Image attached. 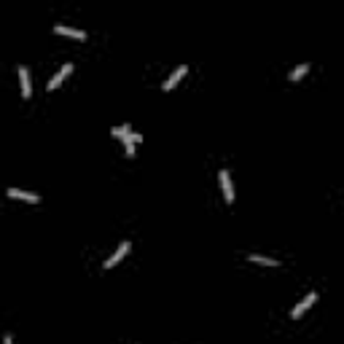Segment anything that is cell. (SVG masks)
<instances>
[{"instance_id": "obj_1", "label": "cell", "mask_w": 344, "mask_h": 344, "mask_svg": "<svg viewBox=\"0 0 344 344\" xmlns=\"http://www.w3.org/2000/svg\"><path fill=\"white\" fill-rule=\"evenodd\" d=\"M315 301H317V293H315V291L307 293V296H304V299H301V301H299V304H296V307L291 309V317H293V320H299V317H301L304 312H307V309H309Z\"/></svg>"}, {"instance_id": "obj_2", "label": "cell", "mask_w": 344, "mask_h": 344, "mask_svg": "<svg viewBox=\"0 0 344 344\" xmlns=\"http://www.w3.org/2000/svg\"><path fill=\"white\" fill-rule=\"evenodd\" d=\"M218 181H221V189H223V197H226V202H234V186H231V172L229 169H221L218 172Z\"/></svg>"}, {"instance_id": "obj_3", "label": "cell", "mask_w": 344, "mask_h": 344, "mask_svg": "<svg viewBox=\"0 0 344 344\" xmlns=\"http://www.w3.org/2000/svg\"><path fill=\"white\" fill-rule=\"evenodd\" d=\"M70 73H73V65H70V62H65V65L59 67V73H54V75L49 78V83H46V89H49V92H51V89H57V86H59L62 81H65V78H67Z\"/></svg>"}, {"instance_id": "obj_4", "label": "cell", "mask_w": 344, "mask_h": 344, "mask_svg": "<svg viewBox=\"0 0 344 344\" xmlns=\"http://www.w3.org/2000/svg\"><path fill=\"white\" fill-rule=\"evenodd\" d=\"M129 247H132L129 242H121V245H119V247L113 250V255H111V258H105V269H111V267H116V264H119L121 258H124V255L129 253Z\"/></svg>"}, {"instance_id": "obj_5", "label": "cell", "mask_w": 344, "mask_h": 344, "mask_svg": "<svg viewBox=\"0 0 344 344\" xmlns=\"http://www.w3.org/2000/svg\"><path fill=\"white\" fill-rule=\"evenodd\" d=\"M19 83H22V97H30V95H33V86H30V70L27 67H22L19 65Z\"/></svg>"}, {"instance_id": "obj_6", "label": "cell", "mask_w": 344, "mask_h": 344, "mask_svg": "<svg viewBox=\"0 0 344 344\" xmlns=\"http://www.w3.org/2000/svg\"><path fill=\"white\" fill-rule=\"evenodd\" d=\"M186 70H189V67H186V65H181V67L175 70V73H172V75L167 78V81L161 83V89H164V92H172V86H175V83H178V81H181V78L186 75Z\"/></svg>"}, {"instance_id": "obj_7", "label": "cell", "mask_w": 344, "mask_h": 344, "mask_svg": "<svg viewBox=\"0 0 344 344\" xmlns=\"http://www.w3.org/2000/svg\"><path fill=\"white\" fill-rule=\"evenodd\" d=\"M6 194H9L11 199H25V202H38V199H41L38 194H33V191H22V189H9Z\"/></svg>"}, {"instance_id": "obj_8", "label": "cell", "mask_w": 344, "mask_h": 344, "mask_svg": "<svg viewBox=\"0 0 344 344\" xmlns=\"http://www.w3.org/2000/svg\"><path fill=\"white\" fill-rule=\"evenodd\" d=\"M54 33H57V35H70V38H78V41H81V38H86L83 30H78V27H65V25H57V27H54Z\"/></svg>"}, {"instance_id": "obj_9", "label": "cell", "mask_w": 344, "mask_h": 344, "mask_svg": "<svg viewBox=\"0 0 344 344\" xmlns=\"http://www.w3.org/2000/svg\"><path fill=\"white\" fill-rule=\"evenodd\" d=\"M247 261H253V264H264V267H280V261H277V258L258 255V253H250V255H247Z\"/></svg>"}, {"instance_id": "obj_10", "label": "cell", "mask_w": 344, "mask_h": 344, "mask_svg": "<svg viewBox=\"0 0 344 344\" xmlns=\"http://www.w3.org/2000/svg\"><path fill=\"white\" fill-rule=\"evenodd\" d=\"M111 132H113V135H116V137H121V140H127V137L132 135V127H129V124H121V127H113Z\"/></svg>"}, {"instance_id": "obj_11", "label": "cell", "mask_w": 344, "mask_h": 344, "mask_svg": "<svg viewBox=\"0 0 344 344\" xmlns=\"http://www.w3.org/2000/svg\"><path fill=\"white\" fill-rule=\"evenodd\" d=\"M307 70H309V65H307V62H301V65H296V67L291 70V81H299V78H301L304 73H307Z\"/></svg>"}, {"instance_id": "obj_12", "label": "cell", "mask_w": 344, "mask_h": 344, "mask_svg": "<svg viewBox=\"0 0 344 344\" xmlns=\"http://www.w3.org/2000/svg\"><path fill=\"white\" fill-rule=\"evenodd\" d=\"M3 344H14V339H11V333H6V336H3Z\"/></svg>"}]
</instances>
